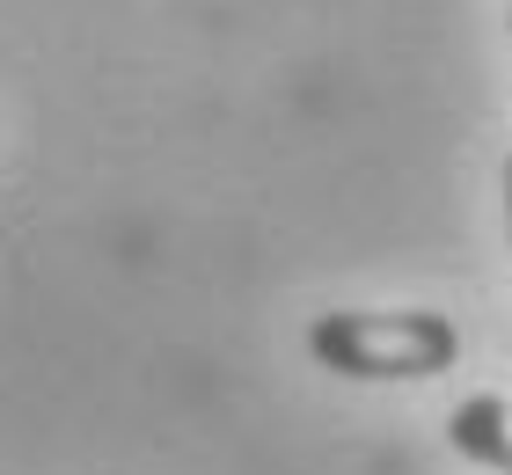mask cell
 Listing matches in <instances>:
<instances>
[{"label": "cell", "mask_w": 512, "mask_h": 475, "mask_svg": "<svg viewBox=\"0 0 512 475\" xmlns=\"http://www.w3.org/2000/svg\"><path fill=\"white\" fill-rule=\"evenodd\" d=\"M505 30H512V8H505Z\"/></svg>", "instance_id": "obj_4"}, {"label": "cell", "mask_w": 512, "mask_h": 475, "mask_svg": "<svg viewBox=\"0 0 512 475\" xmlns=\"http://www.w3.org/2000/svg\"><path fill=\"white\" fill-rule=\"evenodd\" d=\"M505 234H512V154H505Z\"/></svg>", "instance_id": "obj_3"}, {"label": "cell", "mask_w": 512, "mask_h": 475, "mask_svg": "<svg viewBox=\"0 0 512 475\" xmlns=\"http://www.w3.org/2000/svg\"><path fill=\"white\" fill-rule=\"evenodd\" d=\"M308 359L344 380H432L461 359V329L439 307H330L308 322Z\"/></svg>", "instance_id": "obj_1"}, {"label": "cell", "mask_w": 512, "mask_h": 475, "mask_svg": "<svg viewBox=\"0 0 512 475\" xmlns=\"http://www.w3.org/2000/svg\"><path fill=\"white\" fill-rule=\"evenodd\" d=\"M447 439L454 454H469L476 468L512 475V395H469L447 410Z\"/></svg>", "instance_id": "obj_2"}]
</instances>
